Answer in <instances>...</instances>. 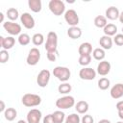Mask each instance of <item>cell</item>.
I'll list each match as a JSON object with an SVG mask.
<instances>
[{"instance_id": "cell-38", "label": "cell", "mask_w": 123, "mask_h": 123, "mask_svg": "<svg viewBox=\"0 0 123 123\" xmlns=\"http://www.w3.org/2000/svg\"><path fill=\"white\" fill-rule=\"evenodd\" d=\"M43 123H55L53 115L52 114H47L44 118H43Z\"/></svg>"}, {"instance_id": "cell-25", "label": "cell", "mask_w": 123, "mask_h": 123, "mask_svg": "<svg viewBox=\"0 0 123 123\" xmlns=\"http://www.w3.org/2000/svg\"><path fill=\"white\" fill-rule=\"evenodd\" d=\"M108 24L107 22V18L106 16H103V15H97L95 18H94V25L97 27V28H103Z\"/></svg>"}, {"instance_id": "cell-23", "label": "cell", "mask_w": 123, "mask_h": 123, "mask_svg": "<svg viewBox=\"0 0 123 123\" xmlns=\"http://www.w3.org/2000/svg\"><path fill=\"white\" fill-rule=\"evenodd\" d=\"M4 116L8 121H12L17 116V111L14 108H7L4 111Z\"/></svg>"}, {"instance_id": "cell-13", "label": "cell", "mask_w": 123, "mask_h": 123, "mask_svg": "<svg viewBox=\"0 0 123 123\" xmlns=\"http://www.w3.org/2000/svg\"><path fill=\"white\" fill-rule=\"evenodd\" d=\"M111 71V63L108 61H101L97 65V73L101 76H106Z\"/></svg>"}, {"instance_id": "cell-5", "label": "cell", "mask_w": 123, "mask_h": 123, "mask_svg": "<svg viewBox=\"0 0 123 123\" xmlns=\"http://www.w3.org/2000/svg\"><path fill=\"white\" fill-rule=\"evenodd\" d=\"M75 105V99L71 95H65L63 97L59 98L56 101V106L57 108L61 110H66L69 108H72Z\"/></svg>"}, {"instance_id": "cell-37", "label": "cell", "mask_w": 123, "mask_h": 123, "mask_svg": "<svg viewBox=\"0 0 123 123\" xmlns=\"http://www.w3.org/2000/svg\"><path fill=\"white\" fill-rule=\"evenodd\" d=\"M82 123H94V119L90 114H85L82 119H81Z\"/></svg>"}, {"instance_id": "cell-14", "label": "cell", "mask_w": 123, "mask_h": 123, "mask_svg": "<svg viewBox=\"0 0 123 123\" xmlns=\"http://www.w3.org/2000/svg\"><path fill=\"white\" fill-rule=\"evenodd\" d=\"M14 43H15V38L13 37H0V44H1V47L5 50H9L11 48H12L14 46Z\"/></svg>"}, {"instance_id": "cell-4", "label": "cell", "mask_w": 123, "mask_h": 123, "mask_svg": "<svg viewBox=\"0 0 123 123\" xmlns=\"http://www.w3.org/2000/svg\"><path fill=\"white\" fill-rule=\"evenodd\" d=\"M48 8L51 12L57 16L65 12V5L62 0H51L48 4Z\"/></svg>"}, {"instance_id": "cell-17", "label": "cell", "mask_w": 123, "mask_h": 123, "mask_svg": "<svg viewBox=\"0 0 123 123\" xmlns=\"http://www.w3.org/2000/svg\"><path fill=\"white\" fill-rule=\"evenodd\" d=\"M119 10L116 7H110L106 10V18L110 19V20H115L117 18H119Z\"/></svg>"}, {"instance_id": "cell-29", "label": "cell", "mask_w": 123, "mask_h": 123, "mask_svg": "<svg viewBox=\"0 0 123 123\" xmlns=\"http://www.w3.org/2000/svg\"><path fill=\"white\" fill-rule=\"evenodd\" d=\"M32 41H33L34 45L39 46V45H41V44L44 42V37H43L42 34L37 33V34H35V35L32 37Z\"/></svg>"}, {"instance_id": "cell-42", "label": "cell", "mask_w": 123, "mask_h": 123, "mask_svg": "<svg viewBox=\"0 0 123 123\" xmlns=\"http://www.w3.org/2000/svg\"><path fill=\"white\" fill-rule=\"evenodd\" d=\"M0 21L4 22V14H3V12H0Z\"/></svg>"}, {"instance_id": "cell-39", "label": "cell", "mask_w": 123, "mask_h": 123, "mask_svg": "<svg viewBox=\"0 0 123 123\" xmlns=\"http://www.w3.org/2000/svg\"><path fill=\"white\" fill-rule=\"evenodd\" d=\"M0 105H1L0 111H5L6 110H5V103H4V101H0Z\"/></svg>"}, {"instance_id": "cell-8", "label": "cell", "mask_w": 123, "mask_h": 123, "mask_svg": "<svg viewBox=\"0 0 123 123\" xmlns=\"http://www.w3.org/2000/svg\"><path fill=\"white\" fill-rule=\"evenodd\" d=\"M39 60H40V51L37 47L31 48L26 59L27 63L29 65H36L39 62Z\"/></svg>"}, {"instance_id": "cell-11", "label": "cell", "mask_w": 123, "mask_h": 123, "mask_svg": "<svg viewBox=\"0 0 123 123\" xmlns=\"http://www.w3.org/2000/svg\"><path fill=\"white\" fill-rule=\"evenodd\" d=\"M28 123H39L41 119V111L37 109H32L26 115Z\"/></svg>"}, {"instance_id": "cell-2", "label": "cell", "mask_w": 123, "mask_h": 123, "mask_svg": "<svg viewBox=\"0 0 123 123\" xmlns=\"http://www.w3.org/2000/svg\"><path fill=\"white\" fill-rule=\"evenodd\" d=\"M21 102L25 107H37L41 103V98L39 95L37 94H34V93H26L22 96L21 98Z\"/></svg>"}, {"instance_id": "cell-36", "label": "cell", "mask_w": 123, "mask_h": 123, "mask_svg": "<svg viewBox=\"0 0 123 123\" xmlns=\"http://www.w3.org/2000/svg\"><path fill=\"white\" fill-rule=\"evenodd\" d=\"M116 110H117V111H118L119 118L123 120V101H119V102L116 104Z\"/></svg>"}, {"instance_id": "cell-44", "label": "cell", "mask_w": 123, "mask_h": 123, "mask_svg": "<svg viewBox=\"0 0 123 123\" xmlns=\"http://www.w3.org/2000/svg\"><path fill=\"white\" fill-rule=\"evenodd\" d=\"M116 123H123V121H118V122H116Z\"/></svg>"}, {"instance_id": "cell-32", "label": "cell", "mask_w": 123, "mask_h": 123, "mask_svg": "<svg viewBox=\"0 0 123 123\" xmlns=\"http://www.w3.org/2000/svg\"><path fill=\"white\" fill-rule=\"evenodd\" d=\"M80 116L77 113H71L65 117L64 123H80Z\"/></svg>"}, {"instance_id": "cell-1", "label": "cell", "mask_w": 123, "mask_h": 123, "mask_svg": "<svg viewBox=\"0 0 123 123\" xmlns=\"http://www.w3.org/2000/svg\"><path fill=\"white\" fill-rule=\"evenodd\" d=\"M44 47L47 53L58 54V36L55 32H49L47 34Z\"/></svg>"}, {"instance_id": "cell-6", "label": "cell", "mask_w": 123, "mask_h": 123, "mask_svg": "<svg viewBox=\"0 0 123 123\" xmlns=\"http://www.w3.org/2000/svg\"><path fill=\"white\" fill-rule=\"evenodd\" d=\"M64 20L66 21V23L70 27L77 26L78 23H79V16L77 14L76 11L73 10V9H69V10L65 11V12H64Z\"/></svg>"}, {"instance_id": "cell-27", "label": "cell", "mask_w": 123, "mask_h": 123, "mask_svg": "<svg viewBox=\"0 0 123 123\" xmlns=\"http://www.w3.org/2000/svg\"><path fill=\"white\" fill-rule=\"evenodd\" d=\"M6 14H7V17H8L11 21L16 20V19L18 18V15H19L18 11H17L15 8H10V9H8Z\"/></svg>"}, {"instance_id": "cell-19", "label": "cell", "mask_w": 123, "mask_h": 123, "mask_svg": "<svg viewBox=\"0 0 123 123\" xmlns=\"http://www.w3.org/2000/svg\"><path fill=\"white\" fill-rule=\"evenodd\" d=\"M67 36L72 39L80 38L81 36H82V30H81V28H79L77 26L69 27L68 30H67Z\"/></svg>"}, {"instance_id": "cell-7", "label": "cell", "mask_w": 123, "mask_h": 123, "mask_svg": "<svg viewBox=\"0 0 123 123\" xmlns=\"http://www.w3.org/2000/svg\"><path fill=\"white\" fill-rule=\"evenodd\" d=\"M3 28L12 36L20 35L21 33V26L18 23H15L13 21H5L3 23Z\"/></svg>"}, {"instance_id": "cell-28", "label": "cell", "mask_w": 123, "mask_h": 123, "mask_svg": "<svg viewBox=\"0 0 123 123\" xmlns=\"http://www.w3.org/2000/svg\"><path fill=\"white\" fill-rule=\"evenodd\" d=\"M71 89H72L71 85L68 84V83H66V82L61 84V85L58 86V91H59L61 94H67V93H69V92L71 91Z\"/></svg>"}, {"instance_id": "cell-33", "label": "cell", "mask_w": 123, "mask_h": 123, "mask_svg": "<svg viewBox=\"0 0 123 123\" xmlns=\"http://www.w3.org/2000/svg\"><path fill=\"white\" fill-rule=\"evenodd\" d=\"M78 62H79V64H81V65H83V66L86 67V65H88L90 63V62H91V56L90 55L80 56Z\"/></svg>"}, {"instance_id": "cell-31", "label": "cell", "mask_w": 123, "mask_h": 123, "mask_svg": "<svg viewBox=\"0 0 123 123\" xmlns=\"http://www.w3.org/2000/svg\"><path fill=\"white\" fill-rule=\"evenodd\" d=\"M110 84H111L110 83V80L108 78H106V77H103V78H101L98 81V87L100 89H102V90H106V89L109 88Z\"/></svg>"}, {"instance_id": "cell-30", "label": "cell", "mask_w": 123, "mask_h": 123, "mask_svg": "<svg viewBox=\"0 0 123 123\" xmlns=\"http://www.w3.org/2000/svg\"><path fill=\"white\" fill-rule=\"evenodd\" d=\"M30 41H31V37H30V36L28 34L23 33V34H20L18 36V42H19L20 45L26 46V45H28L30 43Z\"/></svg>"}, {"instance_id": "cell-16", "label": "cell", "mask_w": 123, "mask_h": 123, "mask_svg": "<svg viewBox=\"0 0 123 123\" xmlns=\"http://www.w3.org/2000/svg\"><path fill=\"white\" fill-rule=\"evenodd\" d=\"M112 43H113V40L111 37L109 36H103L100 37L99 39V44L101 46V48H103L104 50H109L112 47Z\"/></svg>"}, {"instance_id": "cell-15", "label": "cell", "mask_w": 123, "mask_h": 123, "mask_svg": "<svg viewBox=\"0 0 123 123\" xmlns=\"http://www.w3.org/2000/svg\"><path fill=\"white\" fill-rule=\"evenodd\" d=\"M110 94L111 96L113 98V99H119L123 96V84H115L111 88V91H110Z\"/></svg>"}, {"instance_id": "cell-35", "label": "cell", "mask_w": 123, "mask_h": 123, "mask_svg": "<svg viewBox=\"0 0 123 123\" xmlns=\"http://www.w3.org/2000/svg\"><path fill=\"white\" fill-rule=\"evenodd\" d=\"M112 40L116 45L123 46V34H116Z\"/></svg>"}, {"instance_id": "cell-40", "label": "cell", "mask_w": 123, "mask_h": 123, "mask_svg": "<svg viewBox=\"0 0 123 123\" xmlns=\"http://www.w3.org/2000/svg\"><path fill=\"white\" fill-rule=\"evenodd\" d=\"M118 19H119V21H120L121 23H123V11L120 12V14H119V18H118Z\"/></svg>"}, {"instance_id": "cell-12", "label": "cell", "mask_w": 123, "mask_h": 123, "mask_svg": "<svg viewBox=\"0 0 123 123\" xmlns=\"http://www.w3.org/2000/svg\"><path fill=\"white\" fill-rule=\"evenodd\" d=\"M20 21L26 29H33L35 27V19L29 12H23L20 15Z\"/></svg>"}, {"instance_id": "cell-34", "label": "cell", "mask_w": 123, "mask_h": 123, "mask_svg": "<svg viewBox=\"0 0 123 123\" xmlns=\"http://www.w3.org/2000/svg\"><path fill=\"white\" fill-rule=\"evenodd\" d=\"M9 59H10V55L8 53V50H5V49L1 50L0 51V62L5 63L9 61Z\"/></svg>"}, {"instance_id": "cell-24", "label": "cell", "mask_w": 123, "mask_h": 123, "mask_svg": "<svg viewBox=\"0 0 123 123\" xmlns=\"http://www.w3.org/2000/svg\"><path fill=\"white\" fill-rule=\"evenodd\" d=\"M92 56L95 60L97 61H104L105 59V56H106V53H105V50L103 48H95L92 52Z\"/></svg>"}, {"instance_id": "cell-45", "label": "cell", "mask_w": 123, "mask_h": 123, "mask_svg": "<svg viewBox=\"0 0 123 123\" xmlns=\"http://www.w3.org/2000/svg\"><path fill=\"white\" fill-rule=\"evenodd\" d=\"M122 34H123V27H122Z\"/></svg>"}, {"instance_id": "cell-3", "label": "cell", "mask_w": 123, "mask_h": 123, "mask_svg": "<svg viewBox=\"0 0 123 123\" xmlns=\"http://www.w3.org/2000/svg\"><path fill=\"white\" fill-rule=\"evenodd\" d=\"M53 75L60 80L61 82H67L71 76V72L69 70V68L65 67V66H56L53 69Z\"/></svg>"}, {"instance_id": "cell-41", "label": "cell", "mask_w": 123, "mask_h": 123, "mask_svg": "<svg viewBox=\"0 0 123 123\" xmlns=\"http://www.w3.org/2000/svg\"><path fill=\"white\" fill-rule=\"evenodd\" d=\"M98 123H111V121L108 120V119H101Z\"/></svg>"}, {"instance_id": "cell-10", "label": "cell", "mask_w": 123, "mask_h": 123, "mask_svg": "<svg viewBox=\"0 0 123 123\" xmlns=\"http://www.w3.org/2000/svg\"><path fill=\"white\" fill-rule=\"evenodd\" d=\"M96 71L91 67H84L79 71V77L82 80H93L96 77Z\"/></svg>"}, {"instance_id": "cell-21", "label": "cell", "mask_w": 123, "mask_h": 123, "mask_svg": "<svg viewBox=\"0 0 123 123\" xmlns=\"http://www.w3.org/2000/svg\"><path fill=\"white\" fill-rule=\"evenodd\" d=\"M28 6L31 9V11H33L34 12H39L42 8V4L40 0H29Z\"/></svg>"}, {"instance_id": "cell-18", "label": "cell", "mask_w": 123, "mask_h": 123, "mask_svg": "<svg viewBox=\"0 0 123 123\" xmlns=\"http://www.w3.org/2000/svg\"><path fill=\"white\" fill-rule=\"evenodd\" d=\"M78 52L80 56H86V55H90L92 52V45L89 42H83L78 49Z\"/></svg>"}, {"instance_id": "cell-26", "label": "cell", "mask_w": 123, "mask_h": 123, "mask_svg": "<svg viewBox=\"0 0 123 123\" xmlns=\"http://www.w3.org/2000/svg\"><path fill=\"white\" fill-rule=\"evenodd\" d=\"M55 123H62L65 120V114L62 111H56L52 113Z\"/></svg>"}, {"instance_id": "cell-22", "label": "cell", "mask_w": 123, "mask_h": 123, "mask_svg": "<svg viewBox=\"0 0 123 123\" xmlns=\"http://www.w3.org/2000/svg\"><path fill=\"white\" fill-rule=\"evenodd\" d=\"M103 32L105 34V36H109V37H111V36H115L116 32H117V27L112 24V23H108L104 29H103Z\"/></svg>"}, {"instance_id": "cell-9", "label": "cell", "mask_w": 123, "mask_h": 123, "mask_svg": "<svg viewBox=\"0 0 123 123\" xmlns=\"http://www.w3.org/2000/svg\"><path fill=\"white\" fill-rule=\"evenodd\" d=\"M50 77H51V73L48 69H42L37 77V85L40 86V87H45L48 83H49V80H50Z\"/></svg>"}, {"instance_id": "cell-20", "label": "cell", "mask_w": 123, "mask_h": 123, "mask_svg": "<svg viewBox=\"0 0 123 123\" xmlns=\"http://www.w3.org/2000/svg\"><path fill=\"white\" fill-rule=\"evenodd\" d=\"M75 109H76L78 113L85 114L88 111V103L86 101H84V100L78 101L77 104H75Z\"/></svg>"}, {"instance_id": "cell-43", "label": "cell", "mask_w": 123, "mask_h": 123, "mask_svg": "<svg viewBox=\"0 0 123 123\" xmlns=\"http://www.w3.org/2000/svg\"><path fill=\"white\" fill-rule=\"evenodd\" d=\"M17 123H28L27 121H25V120H23V119H20V120H18L17 121Z\"/></svg>"}]
</instances>
